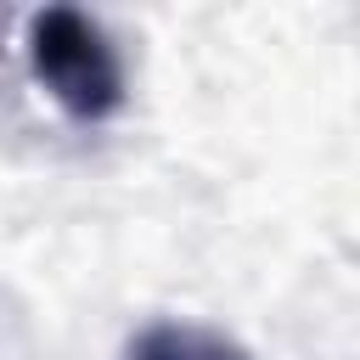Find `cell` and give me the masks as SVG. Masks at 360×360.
I'll return each instance as SVG.
<instances>
[{
	"label": "cell",
	"instance_id": "obj_1",
	"mask_svg": "<svg viewBox=\"0 0 360 360\" xmlns=\"http://www.w3.org/2000/svg\"><path fill=\"white\" fill-rule=\"evenodd\" d=\"M28 68L73 124H107L124 107V62L112 39L73 6H45L28 17Z\"/></svg>",
	"mask_w": 360,
	"mask_h": 360
},
{
	"label": "cell",
	"instance_id": "obj_2",
	"mask_svg": "<svg viewBox=\"0 0 360 360\" xmlns=\"http://www.w3.org/2000/svg\"><path fill=\"white\" fill-rule=\"evenodd\" d=\"M129 360H253L242 343H231L214 326H191V321H158L129 343Z\"/></svg>",
	"mask_w": 360,
	"mask_h": 360
}]
</instances>
